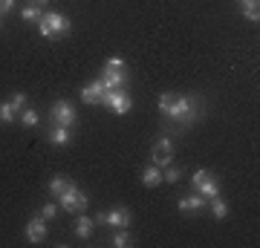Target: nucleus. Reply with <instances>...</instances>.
<instances>
[{
	"label": "nucleus",
	"mask_w": 260,
	"mask_h": 248,
	"mask_svg": "<svg viewBox=\"0 0 260 248\" xmlns=\"http://www.w3.org/2000/svg\"><path fill=\"white\" fill-rule=\"evenodd\" d=\"M200 113H203L200 98H194V95H174L171 104H168L165 116L168 119H174V121H194Z\"/></svg>",
	"instance_id": "1"
},
{
	"label": "nucleus",
	"mask_w": 260,
	"mask_h": 248,
	"mask_svg": "<svg viewBox=\"0 0 260 248\" xmlns=\"http://www.w3.org/2000/svg\"><path fill=\"white\" fill-rule=\"evenodd\" d=\"M38 32L49 41H55V38H64L73 32V23L61 15V12H44L41 20H38Z\"/></svg>",
	"instance_id": "2"
},
{
	"label": "nucleus",
	"mask_w": 260,
	"mask_h": 248,
	"mask_svg": "<svg viewBox=\"0 0 260 248\" xmlns=\"http://www.w3.org/2000/svg\"><path fill=\"white\" fill-rule=\"evenodd\" d=\"M87 193H81L78 188H75V182L67 188L64 193H58V208H64V211L70 214H84L87 211Z\"/></svg>",
	"instance_id": "3"
},
{
	"label": "nucleus",
	"mask_w": 260,
	"mask_h": 248,
	"mask_svg": "<svg viewBox=\"0 0 260 248\" xmlns=\"http://www.w3.org/2000/svg\"><path fill=\"white\" fill-rule=\"evenodd\" d=\"M191 185H194V191L205 199H214V196H220V182H217V176L208 173V170H197L191 176Z\"/></svg>",
	"instance_id": "4"
},
{
	"label": "nucleus",
	"mask_w": 260,
	"mask_h": 248,
	"mask_svg": "<svg viewBox=\"0 0 260 248\" xmlns=\"http://www.w3.org/2000/svg\"><path fill=\"white\" fill-rule=\"evenodd\" d=\"M102 104L110 113H116V116H124V113H130V107H133V98H130L127 90H107Z\"/></svg>",
	"instance_id": "5"
},
{
	"label": "nucleus",
	"mask_w": 260,
	"mask_h": 248,
	"mask_svg": "<svg viewBox=\"0 0 260 248\" xmlns=\"http://www.w3.org/2000/svg\"><path fill=\"white\" fill-rule=\"evenodd\" d=\"M95 222H104V225H110V228H130L133 214H130V208H124V205H116V208H110V211L99 214Z\"/></svg>",
	"instance_id": "6"
},
{
	"label": "nucleus",
	"mask_w": 260,
	"mask_h": 248,
	"mask_svg": "<svg viewBox=\"0 0 260 248\" xmlns=\"http://www.w3.org/2000/svg\"><path fill=\"white\" fill-rule=\"evenodd\" d=\"M150 162L156 167H168L174 162V145H171V138H159L153 150H150Z\"/></svg>",
	"instance_id": "7"
},
{
	"label": "nucleus",
	"mask_w": 260,
	"mask_h": 248,
	"mask_svg": "<svg viewBox=\"0 0 260 248\" xmlns=\"http://www.w3.org/2000/svg\"><path fill=\"white\" fill-rule=\"evenodd\" d=\"M49 116H52V124H61V127H73L75 124V107L70 101H55Z\"/></svg>",
	"instance_id": "8"
},
{
	"label": "nucleus",
	"mask_w": 260,
	"mask_h": 248,
	"mask_svg": "<svg viewBox=\"0 0 260 248\" xmlns=\"http://www.w3.org/2000/svg\"><path fill=\"white\" fill-rule=\"evenodd\" d=\"M23 234H26V239L32 242V245H41V242H47V220H41V217H32V220L26 222V228H23Z\"/></svg>",
	"instance_id": "9"
},
{
	"label": "nucleus",
	"mask_w": 260,
	"mask_h": 248,
	"mask_svg": "<svg viewBox=\"0 0 260 248\" xmlns=\"http://www.w3.org/2000/svg\"><path fill=\"white\" fill-rule=\"evenodd\" d=\"M104 90H124L127 87V69H102Z\"/></svg>",
	"instance_id": "10"
},
{
	"label": "nucleus",
	"mask_w": 260,
	"mask_h": 248,
	"mask_svg": "<svg viewBox=\"0 0 260 248\" xmlns=\"http://www.w3.org/2000/svg\"><path fill=\"white\" fill-rule=\"evenodd\" d=\"M104 84H102V78H95V81H90V84H84L81 87V101L84 104H102V98H104Z\"/></svg>",
	"instance_id": "11"
},
{
	"label": "nucleus",
	"mask_w": 260,
	"mask_h": 248,
	"mask_svg": "<svg viewBox=\"0 0 260 248\" xmlns=\"http://www.w3.org/2000/svg\"><path fill=\"white\" fill-rule=\"evenodd\" d=\"M47 141H49L52 147H70V145H73V133H70V127L52 124V130L47 133Z\"/></svg>",
	"instance_id": "12"
},
{
	"label": "nucleus",
	"mask_w": 260,
	"mask_h": 248,
	"mask_svg": "<svg viewBox=\"0 0 260 248\" xmlns=\"http://www.w3.org/2000/svg\"><path fill=\"white\" fill-rule=\"evenodd\" d=\"M205 205H208V199L194 191L191 196H182V199H179V211H182V214H200Z\"/></svg>",
	"instance_id": "13"
},
{
	"label": "nucleus",
	"mask_w": 260,
	"mask_h": 248,
	"mask_svg": "<svg viewBox=\"0 0 260 248\" xmlns=\"http://www.w3.org/2000/svg\"><path fill=\"white\" fill-rule=\"evenodd\" d=\"M93 231H95L93 217H87V214H75V234H78V237L87 239V237H93Z\"/></svg>",
	"instance_id": "14"
},
{
	"label": "nucleus",
	"mask_w": 260,
	"mask_h": 248,
	"mask_svg": "<svg viewBox=\"0 0 260 248\" xmlns=\"http://www.w3.org/2000/svg\"><path fill=\"white\" fill-rule=\"evenodd\" d=\"M142 185H145V188H159V185H162V167H156L150 162V165L142 170Z\"/></svg>",
	"instance_id": "15"
},
{
	"label": "nucleus",
	"mask_w": 260,
	"mask_h": 248,
	"mask_svg": "<svg viewBox=\"0 0 260 248\" xmlns=\"http://www.w3.org/2000/svg\"><path fill=\"white\" fill-rule=\"evenodd\" d=\"M240 15L251 23H260V0H240Z\"/></svg>",
	"instance_id": "16"
},
{
	"label": "nucleus",
	"mask_w": 260,
	"mask_h": 248,
	"mask_svg": "<svg viewBox=\"0 0 260 248\" xmlns=\"http://www.w3.org/2000/svg\"><path fill=\"white\" fill-rule=\"evenodd\" d=\"M70 185H73V179H67V176L55 173L52 179H49V185H47V188H49V193H55V196H58V193H64L67 188H70Z\"/></svg>",
	"instance_id": "17"
},
{
	"label": "nucleus",
	"mask_w": 260,
	"mask_h": 248,
	"mask_svg": "<svg viewBox=\"0 0 260 248\" xmlns=\"http://www.w3.org/2000/svg\"><path fill=\"white\" fill-rule=\"evenodd\" d=\"M110 245H113V248H127V245H130V231H127V228H113Z\"/></svg>",
	"instance_id": "18"
},
{
	"label": "nucleus",
	"mask_w": 260,
	"mask_h": 248,
	"mask_svg": "<svg viewBox=\"0 0 260 248\" xmlns=\"http://www.w3.org/2000/svg\"><path fill=\"white\" fill-rule=\"evenodd\" d=\"M18 119L23 121V127H35L38 121H41V113H38L35 107H23V110L18 113Z\"/></svg>",
	"instance_id": "19"
},
{
	"label": "nucleus",
	"mask_w": 260,
	"mask_h": 248,
	"mask_svg": "<svg viewBox=\"0 0 260 248\" xmlns=\"http://www.w3.org/2000/svg\"><path fill=\"white\" fill-rule=\"evenodd\" d=\"M211 205H205V208H211V214H214V220H225L229 217V205L220 199V196H214V199H208Z\"/></svg>",
	"instance_id": "20"
},
{
	"label": "nucleus",
	"mask_w": 260,
	"mask_h": 248,
	"mask_svg": "<svg viewBox=\"0 0 260 248\" xmlns=\"http://www.w3.org/2000/svg\"><path fill=\"white\" fill-rule=\"evenodd\" d=\"M15 119H18V110H15L9 101H0V121L9 124V121H15Z\"/></svg>",
	"instance_id": "21"
},
{
	"label": "nucleus",
	"mask_w": 260,
	"mask_h": 248,
	"mask_svg": "<svg viewBox=\"0 0 260 248\" xmlns=\"http://www.w3.org/2000/svg\"><path fill=\"white\" fill-rule=\"evenodd\" d=\"M41 15H44V12H41V6H35V3L20 9V18L23 20H41Z\"/></svg>",
	"instance_id": "22"
},
{
	"label": "nucleus",
	"mask_w": 260,
	"mask_h": 248,
	"mask_svg": "<svg viewBox=\"0 0 260 248\" xmlns=\"http://www.w3.org/2000/svg\"><path fill=\"white\" fill-rule=\"evenodd\" d=\"M12 107H15V110H23V107H29V98H26V92H15V95H12Z\"/></svg>",
	"instance_id": "23"
},
{
	"label": "nucleus",
	"mask_w": 260,
	"mask_h": 248,
	"mask_svg": "<svg viewBox=\"0 0 260 248\" xmlns=\"http://www.w3.org/2000/svg\"><path fill=\"white\" fill-rule=\"evenodd\" d=\"M55 214H58V205H52V202H47L44 205V208H41V211H38V217H41V220H55Z\"/></svg>",
	"instance_id": "24"
},
{
	"label": "nucleus",
	"mask_w": 260,
	"mask_h": 248,
	"mask_svg": "<svg viewBox=\"0 0 260 248\" xmlns=\"http://www.w3.org/2000/svg\"><path fill=\"white\" fill-rule=\"evenodd\" d=\"M165 182H179L182 179V170L179 167H174V165H168V170H165V176H162Z\"/></svg>",
	"instance_id": "25"
},
{
	"label": "nucleus",
	"mask_w": 260,
	"mask_h": 248,
	"mask_svg": "<svg viewBox=\"0 0 260 248\" xmlns=\"http://www.w3.org/2000/svg\"><path fill=\"white\" fill-rule=\"evenodd\" d=\"M104 69H127V64H124L121 58H107V61H104Z\"/></svg>",
	"instance_id": "26"
},
{
	"label": "nucleus",
	"mask_w": 260,
	"mask_h": 248,
	"mask_svg": "<svg viewBox=\"0 0 260 248\" xmlns=\"http://www.w3.org/2000/svg\"><path fill=\"white\" fill-rule=\"evenodd\" d=\"M9 9H12V0H0V18H3Z\"/></svg>",
	"instance_id": "27"
},
{
	"label": "nucleus",
	"mask_w": 260,
	"mask_h": 248,
	"mask_svg": "<svg viewBox=\"0 0 260 248\" xmlns=\"http://www.w3.org/2000/svg\"><path fill=\"white\" fill-rule=\"evenodd\" d=\"M32 3H35V6H41V3H47V0H32Z\"/></svg>",
	"instance_id": "28"
},
{
	"label": "nucleus",
	"mask_w": 260,
	"mask_h": 248,
	"mask_svg": "<svg viewBox=\"0 0 260 248\" xmlns=\"http://www.w3.org/2000/svg\"><path fill=\"white\" fill-rule=\"evenodd\" d=\"M0 26H3V23H0Z\"/></svg>",
	"instance_id": "29"
}]
</instances>
